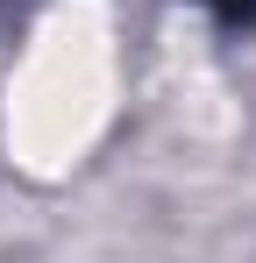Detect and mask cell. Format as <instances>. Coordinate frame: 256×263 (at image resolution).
I'll list each match as a JSON object with an SVG mask.
<instances>
[{
  "label": "cell",
  "instance_id": "1",
  "mask_svg": "<svg viewBox=\"0 0 256 263\" xmlns=\"http://www.w3.org/2000/svg\"><path fill=\"white\" fill-rule=\"evenodd\" d=\"M213 7H228V14H256V0H213Z\"/></svg>",
  "mask_w": 256,
  "mask_h": 263
}]
</instances>
